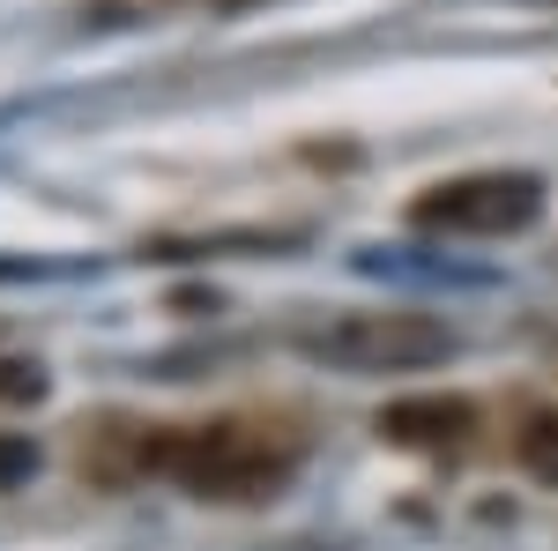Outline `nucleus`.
Returning <instances> with one entry per match:
<instances>
[{
	"instance_id": "1",
	"label": "nucleus",
	"mask_w": 558,
	"mask_h": 551,
	"mask_svg": "<svg viewBox=\"0 0 558 551\" xmlns=\"http://www.w3.org/2000/svg\"><path fill=\"white\" fill-rule=\"evenodd\" d=\"M142 463L179 477L202 500H268L299 469V440L276 432V424H254V418H223V424H194V432L149 440Z\"/></svg>"
},
{
	"instance_id": "2",
	"label": "nucleus",
	"mask_w": 558,
	"mask_h": 551,
	"mask_svg": "<svg viewBox=\"0 0 558 551\" xmlns=\"http://www.w3.org/2000/svg\"><path fill=\"white\" fill-rule=\"evenodd\" d=\"M313 358L343 366V373H410V366H432L454 350V328L432 321V313H343L328 328L305 336Z\"/></svg>"
},
{
	"instance_id": "3",
	"label": "nucleus",
	"mask_w": 558,
	"mask_h": 551,
	"mask_svg": "<svg viewBox=\"0 0 558 551\" xmlns=\"http://www.w3.org/2000/svg\"><path fill=\"white\" fill-rule=\"evenodd\" d=\"M536 209H544V187L529 171H470V179L425 187L410 202V224L417 231H454V239H507L521 224H536Z\"/></svg>"
},
{
	"instance_id": "4",
	"label": "nucleus",
	"mask_w": 558,
	"mask_h": 551,
	"mask_svg": "<svg viewBox=\"0 0 558 551\" xmlns=\"http://www.w3.org/2000/svg\"><path fill=\"white\" fill-rule=\"evenodd\" d=\"M476 432V410L462 395H402L380 410V440L395 447H462Z\"/></svg>"
},
{
	"instance_id": "5",
	"label": "nucleus",
	"mask_w": 558,
	"mask_h": 551,
	"mask_svg": "<svg viewBox=\"0 0 558 551\" xmlns=\"http://www.w3.org/2000/svg\"><path fill=\"white\" fill-rule=\"evenodd\" d=\"M521 469L529 477H544V484H558V410H536V418L521 424Z\"/></svg>"
},
{
	"instance_id": "6",
	"label": "nucleus",
	"mask_w": 558,
	"mask_h": 551,
	"mask_svg": "<svg viewBox=\"0 0 558 551\" xmlns=\"http://www.w3.org/2000/svg\"><path fill=\"white\" fill-rule=\"evenodd\" d=\"M38 395H45L38 366H23V358H8V366H0V403H38Z\"/></svg>"
},
{
	"instance_id": "7",
	"label": "nucleus",
	"mask_w": 558,
	"mask_h": 551,
	"mask_svg": "<svg viewBox=\"0 0 558 551\" xmlns=\"http://www.w3.org/2000/svg\"><path fill=\"white\" fill-rule=\"evenodd\" d=\"M31 469H38V447H31V440H0V492L23 484Z\"/></svg>"
}]
</instances>
